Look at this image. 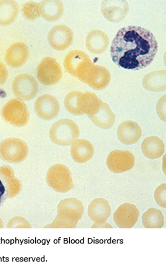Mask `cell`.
Returning <instances> with one entry per match:
<instances>
[{
    "label": "cell",
    "mask_w": 166,
    "mask_h": 263,
    "mask_svg": "<svg viewBox=\"0 0 166 263\" xmlns=\"http://www.w3.org/2000/svg\"><path fill=\"white\" fill-rule=\"evenodd\" d=\"M9 228H31V224L25 219L22 217H14L12 219L9 224Z\"/></svg>",
    "instance_id": "cell-32"
},
{
    "label": "cell",
    "mask_w": 166,
    "mask_h": 263,
    "mask_svg": "<svg viewBox=\"0 0 166 263\" xmlns=\"http://www.w3.org/2000/svg\"><path fill=\"white\" fill-rule=\"evenodd\" d=\"M106 164L112 173H123L134 167L135 158L134 154L130 151L114 150L109 154Z\"/></svg>",
    "instance_id": "cell-10"
},
{
    "label": "cell",
    "mask_w": 166,
    "mask_h": 263,
    "mask_svg": "<svg viewBox=\"0 0 166 263\" xmlns=\"http://www.w3.org/2000/svg\"><path fill=\"white\" fill-rule=\"evenodd\" d=\"M80 135L78 125L69 119H62L55 122L49 130L51 141L60 146L70 145Z\"/></svg>",
    "instance_id": "cell-3"
},
{
    "label": "cell",
    "mask_w": 166,
    "mask_h": 263,
    "mask_svg": "<svg viewBox=\"0 0 166 263\" xmlns=\"http://www.w3.org/2000/svg\"><path fill=\"white\" fill-rule=\"evenodd\" d=\"M62 77V68L55 59L45 57L37 65V78L41 84L53 86L58 84Z\"/></svg>",
    "instance_id": "cell-6"
},
{
    "label": "cell",
    "mask_w": 166,
    "mask_h": 263,
    "mask_svg": "<svg viewBox=\"0 0 166 263\" xmlns=\"http://www.w3.org/2000/svg\"><path fill=\"white\" fill-rule=\"evenodd\" d=\"M110 80L111 74L108 69L93 63L81 82L95 90H100L108 86Z\"/></svg>",
    "instance_id": "cell-12"
},
{
    "label": "cell",
    "mask_w": 166,
    "mask_h": 263,
    "mask_svg": "<svg viewBox=\"0 0 166 263\" xmlns=\"http://www.w3.org/2000/svg\"><path fill=\"white\" fill-rule=\"evenodd\" d=\"M154 196H155V199L157 204L165 209L166 208V184H161L157 187Z\"/></svg>",
    "instance_id": "cell-30"
},
{
    "label": "cell",
    "mask_w": 166,
    "mask_h": 263,
    "mask_svg": "<svg viewBox=\"0 0 166 263\" xmlns=\"http://www.w3.org/2000/svg\"><path fill=\"white\" fill-rule=\"evenodd\" d=\"M157 112L159 118L163 122H165V96L160 99L157 105Z\"/></svg>",
    "instance_id": "cell-33"
},
{
    "label": "cell",
    "mask_w": 166,
    "mask_h": 263,
    "mask_svg": "<svg viewBox=\"0 0 166 263\" xmlns=\"http://www.w3.org/2000/svg\"><path fill=\"white\" fill-rule=\"evenodd\" d=\"M9 187L5 179L0 177V206L5 202L9 197Z\"/></svg>",
    "instance_id": "cell-31"
},
{
    "label": "cell",
    "mask_w": 166,
    "mask_h": 263,
    "mask_svg": "<svg viewBox=\"0 0 166 263\" xmlns=\"http://www.w3.org/2000/svg\"><path fill=\"white\" fill-rule=\"evenodd\" d=\"M19 11L18 4L13 0H0V26H7L17 18Z\"/></svg>",
    "instance_id": "cell-26"
},
{
    "label": "cell",
    "mask_w": 166,
    "mask_h": 263,
    "mask_svg": "<svg viewBox=\"0 0 166 263\" xmlns=\"http://www.w3.org/2000/svg\"><path fill=\"white\" fill-rule=\"evenodd\" d=\"M29 56V51L27 45L23 43H15L6 51L5 61L12 68H19L25 64Z\"/></svg>",
    "instance_id": "cell-17"
},
{
    "label": "cell",
    "mask_w": 166,
    "mask_h": 263,
    "mask_svg": "<svg viewBox=\"0 0 166 263\" xmlns=\"http://www.w3.org/2000/svg\"><path fill=\"white\" fill-rule=\"evenodd\" d=\"M8 74L7 67L3 63L0 62V86H3L7 82Z\"/></svg>",
    "instance_id": "cell-34"
},
{
    "label": "cell",
    "mask_w": 166,
    "mask_h": 263,
    "mask_svg": "<svg viewBox=\"0 0 166 263\" xmlns=\"http://www.w3.org/2000/svg\"><path fill=\"white\" fill-rule=\"evenodd\" d=\"M141 126L132 120L122 122L118 126L117 136L122 144L131 145L136 143L141 138Z\"/></svg>",
    "instance_id": "cell-16"
},
{
    "label": "cell",
    "mask_w": 166,
    "mask_h": 263,
    "mask_svg": "<svg viewBox=\"0 0 166 263\" xmlns=\"http://www.w3.org/2000/svg\"><path fill=\"white\" fill-rule=\"evenodd\" d=\"M88 213L94 222H104L110 216L111 207L106 199H94L89 205Z\"/></svg>",
    "instance_id": "cell-20"
},
{
    "label": "cell",
    "mask_w": 166,
    "mask_h": 263,
    "mask_svg": "<svg viewBox=\"0 0 166 263\" xmlns=\"http://www.w3.org/2000/svg\"><path fill=\"white\" fill-rule=\"evenodd\" d=\"M158 51L155 35L136 26L120 29L112 41L111 57L116 65L128 70L143 69L154 60Z\"/></svg>",
    "instance_id": "cell-1"
},
{
    "label": "cell",
    "mask_w": 166,
    "mask_h": 263,
    "mask_svg": "<svg viewBox=\"0 0 166 263\" xmlns=\"http://www.w3.org/2000/svg\"><path fill=\"white\" fill-rule=\"evenodd\" d=\"M48 185L59 193H66L74 186L70 171L66 166L57 164L49 170L47 175Z\"/></svg>",
    "instance_id": "cell-8"
},
{
    "label": "cell",
    "mask_w": 166,
    "mask_h": 263,
    "mask_svg": "<svg viewBox=\"0 0 166 263\" xmlns=\"http://www.w3.org/2000/svg\"><path fill=\"white\" fill-rule=\"evenodd\" d=\"M12 90L19 100L29 101L37 96L38 85L34 77L31 75L19 74L13 80Z\"/></svg>",
    "instance_id": "cell-9"
},
{
    "label": "cell",
    "mask_w": 166,
    "mask_h": 263,
    "mask_svg": "<svg viewBox=\"0 0 166 263\" xmlns=\"http://www.w3.org/2000/svg\"><path fill=\"white\" fill-rule=\"evenodd\" d=\"M102 103L96 94L90 92H79L78 108L80 115L86 114L88 117L94 116L99 111Z\"/></svg>",
    "instance_id": "cell-18"
},
{
    "label": "cell",
    "mask_w": 166,
    "mask_h": 263,
    "mask_svg": "<svg viewBox=\"0 0 166 263\" xmlns=\"http://www.w3.org/2000/svg\"><path fill=\"white\" fill-rule=\"evenodd\" d=\"M88 118L95 125L103 129L112 128L116 120L115 115L111 110L109 105L105 102L102 103L99 111L94 116H90Z\"/></svg>",
    "instance_id": "cell-25"
},
{
    "label": "cell",
    "mask_w": 166,
    "mask_h": 263,
    "mask_svg": "<svg viewBox=\"0 0 166 263\" xmlns=\"http://www.w3.org/2000/svg\"><path fill=\"white\" fill-rule=\"evenodd\" d=\"M139 211L135 205L124 203L114 212V221L120 229H131L137 222Z\"/></svg>",
    "instance_id": "cell-13"
},
{
    "label": "cell",
    "mask_w": 166,
    "mask_h": 263,
    "mask_svg": "<svg viewBox=\"0 0 166 263\" xmlns=\"http://www.w3.org/2000/svg\"><path fill=\"white\" fill-rule=\"evenodd\" d=\"M94 154V146L88 140L77 138L71 144V156L76 163H86Z\"/></svg>",
    "instance_id": "cell-19"
},
{
    "label": "cell",
    "mask_w": 166,
    "mask_h": 263,
    "mask_svg": "<svg viewBox=\"0 0 166 263\" xmlns=\"http://www.w3.org/2000/svg\"><path fill=\"white\" fill-rule=\"evenodd\" d=\"M129 11V5L125 0H106L102 3L103 16L112 23H119L126 17Z\"/></svg>",
    "instance_id": "cell-15"
},
{
    "label": "cell",
    "mask_w": 166,
    "mask_h": 263,
    "mask_svg": "<svg viewBox=\"0 0 166 263\" xmlns=\"http://www.w3.org/2000/svg\"><path fill=\"white\" fill-rule=\"evenodd\" d=\"M142 222L146 229H161L164 225L163 213L159 209H149L143 213Z\"/></svg>",
    "instance_id": "cell-27"
},
{
    "label": "cell",
    "mask_w": 166,
    "mask_h": 263,
    "mask_svg": "<svg viewBox=\"0 0 166 263\" xmlns=\"http://www.w3.org/2000/svg\"><path fill=\"white\" fill-rule=\"evenodd\" d=\"M92 64L93 62L88 55L80 50L70 51L64 60V66L67 72L77 77L80 81H82Z\"/></svg>",
    "instance_id": "cell-7"
},
{
    "label": "cell",
    "mask_w": 166,
    "mask_h": 263,
    "mask_svg": "<svg viewBox=\"0 0 166 263\" xmlns=\"http://www.w3.org/2000/svg\"><path fill=\"white\" fill-rule=\"evenodd\" d=\"M109 37L103 31L95 29L91 31L86 37V47L93 54H101L108 48Z\"/></svg>",
    "instance_id": "cell-21"
},
{
    "label": "cell",
    "mask_w": 166,
    "mask_h": 263,
    "mask_svg": "<svg viewBox=\"0 0 166 263\" xmlns=\"http://www.w3.org/2000/svg\"><path fill=\"white\" fill-rule=\"evenodd\" d=\"M23 13L26 18L34 21L40 15L39 11V4L32 1L24 4Z\"/></svg>",
    "instance_id": "cell-29"
},
{
    "label": "cell",
    "mask_w": 166,
    "mask_h": 263,
    "mask_svg": "<svg viewBox=\"0 0 166 263\" xmlns=\"http://www.w3.org/2000/svg\"><path fill=\"white\" fill-rule=\"evenodd\" d=\"M58 215L51 227L56 228H76L78 221L84 213V207L80 201L75 198H69L59 203Z\"/></svg>",
    "instance_id": "cell-2"
},
{
    "label": "cell",
    "mask_w": 166,
    "mask_h": 263,
    "mask_svg": "<svg viewBox=\"0 0 166 263\" xmlns=\"http://www.w3.org/2000/svg\"><path fill=\"white\" fill-rule=\"evenodd\" d=\"M47 37L49 45L53 49L62 51L72 45L74 41V33L72 29L67 25H56L51 29Z\"/></svg>",
    "instance_id": "cell-11"
},
{
    "label": "cell",
    "mask_w": 166,
    "mask_h": 263,
    "mask_svg": "<svg viewBox=\"0 0 166 263\" xmlns=\"http://www.w3.org/2000/svg\"><path fill=\"white\" fill-rule=\"evenodd\" d=\"M143 88L152 92H160L166 89V71L158 70L148 73L142 81Z\"/></svg>",
    "instance_id": "cell-24"
},
{
    "label": "cell",
    "mask_w": 166,
    "mask_h": 263,
    "mask_svg": "<svg viewBox=\"0 0 166 263\" xmlns=\"http://www.w3.org/2000/svg\"><path fill=\"white\" fill-rule=\"evenodd\" d=\"M27 144L19 138H7L0 143V156L9 163H20L28 155Z\"/></svg>",
    "instance_id": "cell-5"
},
{
    "label": "cell",
    "mask_w": 166,
    "mask_h": 263,
    "mask_svg": "<svg viewBox=\"0 0 166 263\" xmlns=\"http://www.w3.org/2000/svg\"><path fill=\"white\" fill-rule=\"evenodd\" d=\"M78 91H73L67 94L65 98V108L74 116H81L78 108Z\"/></svg>",
    "instance_id": "cell-28"
},
{
    "label": "cell",
    "mask_w": 166,
    "mask_h": 263,
    "mask_svg": "<svg viewBox=\"0 0 166 263\" xmlns=\"http://www.w3.org/2000/svg\"><path fill=\"white\" fill-rule=\"evenodd\" d=\"M39 14L49 22L56 21L64 11L63 2L59 0H45L39 4Z\"/></svg>",
    "instance_id": "cell-22"
},
{
    "label": "cell",
    "mask_w": 166,
    "mask_h": 263,
    "mask_svg": "<svg viewBox=\"0 0 166 263\" xmlns=\"http://www.w3.org/2000/svg\"><path fill=\"white\" fill-rule=\"evenodd\" d=\"M34 108L39 118L45 120H51L58 116L60 111V104L55 97L47 94L37 99Z\"/></svg>",
    "instance_id": "cell-14"
},
{
    "label": "cell",
    "mask_w": 166,
    "mask_h": 263,
    "mask_svg": "<svg viewBox=\"0 0 166 263\" xmlns=\"http://www.w3.org/2000/svg\"><path fill=\"white\" fill-rule=\"evenodd\" d=\"M3 119L12 125L25 126L29 120V111L27 105L19 100L12 99L4 106L2 110Z\"/></svg>",
    "instance_id": "cell-4"
},
{
    "label": "cell",
    "mask_w": 166,
    "mask_h": 263,
    "mask_svg": "<svg viewBox=\"0 0 166 263\" xmlns=\"http://www.w3.org/2000/svg\"><path fill=\"white\" fill-rule=\"evenodd\" d=\"M92 229H112L113 227L112 225H110V223H107L106 221H104V222H94V224L92 225Z\"/></svg>",
    "instance_id": "cell-35"
},
{
    "label": "cell",
    "mask_w": 166,
    "mask_h": 263,
    "mask_svg": "<svg viewBox=\"0 0 166 263\" xmlns=\"http://www.w3.org/2000/svg\"><path fill=\"white\" fill-rule=\"evenodd\" d=\"M142 152L150 159H157L163 155L165 145L162 140L157 136L146 138L141 144Z\"/></svg>",
    "instance_id": "cell-23"
}]
</instances>
